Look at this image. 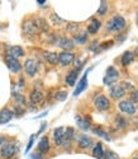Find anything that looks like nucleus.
<instances>
[{"label":"nucleus","instance_id":"1","mask_svg":"<svg viewBox=\"0 0 138 159\" xmlns=\"http://www.w3.org/2000/svg\"><path fill=\"white\" fill-rule=\"evenodd\" d=\"M124 27H126V20H124L123 17H119V16L113 17V19H110L106 24V28L110 32H119Z\"/></svg>","mask_w":138,"mask_h":159},{"label":"nucleus","instance_id":"2","mask_svg":"<svg viewBox=\"0 0 138 159\" xmlns=\"http://www.w3.org/2000/svg\"><path fill=\"white\" fill-rule=\"evenodd\" d=\"M18 145L14 144V143H8V144H4L2 150H0V153H2V157L4 159H8V158H11L13 155H15L18 153Z\"/></svg>","mask_w":138,"mask_h":159},{"label":"nucleus","instance_id":"3","mask_svg":"<svg viewBox=\"0 0 138 159\" xmlns=\"http://www.w3.org/2000/svg\"><path fill=\"white\" fill-rule=\"evenodd\" d=\"M118 78H119L118 70L114 68V66H109V68L106 69V75L104 78V83L106 85H112Z\"/></svg>","mask_w":138,"mask_h":159},{"label":"nucleus","instance_id":"4","mask_svg":"<svg viewBox=\"0 0 138 159\" xmlns=\"http://www.w3.org/2000/svg\"><path fill=\"white\" fill-rule=\"evenodd\" d=\"M94 104H95V107L98 108L99 111H106L110 107V102H109V99L105 96L96 97L95 101H94Z\"/></svg>","mask_w":138,"mask_h":159},{"label":"nucleus","instance_id":"5","mask_svg":"<svg viewBox=\"0 0 138 159\" xmlns=\"http://www.w3.org/2000/svg\"><path fill=\"white\" fill-rule=\"evenodd\" d=\"M74 59H75V56L70 51H62L61 54H58V62L61 65H63V66L70 65L74 61Z\"/></svg>","mask_w":138,"mask_h":159},{"label":"nucleus","instance_id":"6","mask_svg":"<svg viewBox=\"0 0 138 159\" xmlns=\"http://www.w3.org/2000/svg\"><path fill=\"white\" fill-rule=\"evenodd\" d=\"M5 62H6V65H8V68L13 71V73H18L19 70H20V62L18 61V59H15V57H13V56H10V55H6L5 56Z\"/></svg>","mask_w":138,"mask_h":159},{"label":"nucleus","instance_id":"7","mask_svg":"<svg viewBox=\"0 0 138 159\" xmlns=\"http://www.w3.org/2000/svg\"><path fill=\"white\" fill-rule=\"evenodd\" d=\"M119 110L127 115H134V112H136V107H134L133 102H131V101H122L119 103Z\"/></svg>","mask_w":138,"mask_h":159},{"label":"nucleus","instance_id":"8","mask_svg":"<svg viewBox=\"0 0 138 159\" xmlns=\"http://www.w3.org/2000/svg\"><path fill=\"white\" fill-rule=\"evenodd\" d=\"M91 69H89L85 74H84V76H82L81 78V80L79 82V84L76 85V89L74 90V96L76 97V96H79L80 93H81V92H84L85 89H86V87H88V73L90 71Z\"/></svg>","mask_w":138,"mask_h":159},{"label":"nucleus","instance_id":"9","mask_svg":"<svg viewBox=\"0 0 138 159\" xmlns=\"http://www.w3.org/2000/svg\"><path fill=\"white\" fill-rule=\"evenodd\" d=\"M24 69H25L27 74L33 76L37 73V70H38V65H37V62L33 59H28V60L24 62Z\"/></svg>","mask_w":138,"mask_h":159},{"label":"nucleus","instance_id":"10","mask_svg":"<svg viewBox=\"0 0 138 159\" xmlns=\"http://www.w3.org/2000/svg\"><path fill=\"white\" fill-rule=\"evenodd\" d=\"M109 93L110 96H112L113 98L115 99H119V98H123L124 94H126V90H124L122 88V85H113V87H110V90H109Z\"/></svg>","mask_w":138,"mask_h":159},{"label":"nucleus","instance_id":"11","mask_svg":"<svg viewBox=\"0 0 138 159\" xmlns=\"http://www.w3.org/2000/svg\"><path fill=\"white\" fill-rule=\"evenodd\" d=\"M63 136H65V129L63 127H57L53 130V139H54V143L56 145H62L63 143Z\"/></svg>","mask_w":138,"mask_h":159},{"label":"nucleus","instance_id":"12","mask_svg":"<svg viewBox=\"0 0 138 159\" xmlns=\"http://www.w3.org/2000/svg\"><path fill=\"white\" fill-rule=\"evenodd\" d=\"M13 118V112L8 108H4L0 112V125H4V124H8L10 120Z\"/></svg>","mask_w":138,"mask_h":159},{"label":"nucleus","instance_id":"13","mask_svg":"<svg viewBox=\"0 0 138 159\" xmlns=\"http://www.w3.org/2000/svg\"><path fill=\"white\" fill-rule=\"evenodd\" d=\"M8 55L18 59V57H22V56L24 55V50H23L20 46H11V47L9 48V51H8Z\"/></svg>","mask_w":138,"mask_h":159},{"label":"nucleus","instance_id":"14","mask_svg":"<svg viewBox=\"0 0 138 159\" xmlns=\"http://www.w3.org/2000/svg\"><path fill=\"white\" fill-rule=\"evenodd\" d=\"M23 30H24V33L31 34V36L36 34V32L38 31L36 23H33V22H25L24 25H23Z\"/></svg>","mask_w":138,"mask_h":159},{"label":"nucleus","instance_id":"15","mask_svg":"<svg viewBox=\"0 0 138 159\" xmlns=\"http://www.w3.org/2000/svg\"><path fill=\"white\" fill-rule=\"evenodd\" d=\"M74 134H75L74 129H72V127H67V129L65 130V136H63V143H62V145L65 144V147H67V145L72 141Z\"/></svg>","mask_w":138,"mask_h":159},{"label":"nucleus","instance_id":"16","mask_svg":"<svg viewBox=\"0 0 138 159\" xmlns=\"http://www.w3.org/2000/svg\"><path fill=\"white\" fill-rule=\"evenodd\" d=\"M38 150L42 153V154H45V153H47V152L50 150V140H48L47 136H45V138L41 139V141H39V144H38Z\"/></svg>","mask_w":138,"mask_h":159},{"label":"nucleus","instance_id":"17","mask_svg":"<svg viewBox=\"0 0 138 159\" xmlns=\"http://www.w3.org/2000/svg\"><path fill=\"white\" fill-rule=\"evenodd\" d=\"M93 145V140L91 138L86 136V135H82L80 139H79V147L81 149H86V148H90Z\"/></svg>","mask_w":138,"mask_h":159},{"label":"nucleus","instance_id":"18","mask_svg":"<svg viewBox=\"0 0 138 159\" xmlns=\"http://www.w3.org/2000/svg\"><path fill=\"white\" fill-rule=\"evenodd\" d=\"M58 46L62 47L63 50L68 51V50H72L74 48V42L71 41V39H68V38H61L60 41H58Z\"/></svg>","mask_w":138,"mask_h":159},{"label":"nucleus","instance_id":"19","mask_svg":"<svg viewBox=\"0 0 138 159\" xmlns=\"http://www.w3.org/2000/svg\"><path fill=\"white\" fill-rule=\"evenodd\" d=\"M45 57L52 65H56L58 62V54L56 52H45Z\"/></svg>","mask_w":138,"mask_h":159},{"label":"nucleus","instance_id":"20","mask_svg":"<svg viewBox=\"0 0 138 159\" xmlns=\"http://www.w3.org/2000/svg\"><path fill=\"white\" fill-rule=\"evenodd\" d=\"M79 71L75 69V70H72V71H70V74H68L67 76H66V83L70 85V87H72V85H75V83H76V78H77V74Z\"/></svg>","mask_w":138,"mask_h":159},{"label":"nucleus","instance_id":"21","mask_svg":"<svg viewBox=\"0 0 138 159\" xmlns=\"http://www.w3.org/2000/svg\"><path fill=\"white\" fill-rule=\"evenodd\" d=\"M100 22L98 20V19H93L91 20V23L89 24V27H88V31H89V33H91V34H94V33H96L99 31V28H100Z\"/></svg>","mask_w":138,"mask_h":159},{"label":"nucleus","instance_id":"22","mask_svg":"<svg viewBox=\"0 0 138 159\" xmlns=\"http://www.w3.org/2000/svg\"><path fill=\"white\" fill-rule=\"evenodd\" d=\"M134 60V55L132 54L131 51H127V52H124L123 56H122V64L123 65H129L132 64Z\"/></svg>","mask_w":138,"mask_h":159},{"label":"nucleus","instance_id":"23","mask_svg":"<svg viewBox=\"0 0 138 159\" xmlns=\"http://www.w3.org/2000/svg\"><path fill=\"white\" fill-rule=\"evenodd\" d=\"M43 99V93L41 90H33L32 93H31V101L33 103H39V102H42Z\"/></svg>","mask_w":138,"mask_h":159},{"label":"nucleus","instance_id":"24","mask_svg":"<svg viewBox=\"0 0 138 159\" xmlns=\"http://www.w3.org/2000/svg\"><path fill=\"white\" fill-rule=\"evenodd\" d=\"M93 155L96 158V159H103L104 157V150H103V147H101V144L98 143L95 145V148L93 150Z\"/></svg>","mask_w":138,"mask_h":159},{"label":"nucleus","instance_id":"25","mask_svg":"<svg viewBox=\"0 0 138 159\" xmlns=\"http://www.w3.org/2000/svg\"><path fill=\"white\" fill-rule=\"evenodd\" d=\"M76 122H77V125H79V127L80 129H82V130H88L89 127H90V122L86 120V118H82V117H76Z\"/></svg>","mask_w":138,"mask_h":159},{"label":"nucleus","instance_id":"26","mask_svg":"<svg viewBox=\"0 0 138 159\" xmlns=\"http://www.w3.org/2000/svg\"><path fill=\"white\" fill-rule=\"evenodd\" d=\"M36 22H37V23H36L37 28H41L42 31H48V24H47V22H46L45 19H42V18H38Z\"/></svg>","mask_w":138,"mask_h":159},{"label":"nucleus","instance_id":"27","mask_svg":"<svg viewBox=\"0 0 138 159\" xmlns=\"http://www.w3.org/2000/svg\"><path fill=\"white\" fill-rule=\"evenodd\" d=\"M86 39H88V34H86V32H82V33H80V34H77V36H75V41L77 42V43H85L86 42Z\"/></svg>","mask_w":138,"mask_h":159},{"label":"nucleus","instance_id":"28","mask_svg":"<svg viewBox=\"0 0 138 159\" xmlns=\"http://www.w3.org/2000/svg\"><path fill=\"white\" fill-rule=\"evenodd\" d=\"M103 158L104 159H118V155L114 152H112V150H106L104 153V157Z\"/></svg>","mask_w":138,"mask_h":159},{"label":"nucleus","instance_id":"29","mask_svg":"<svg viewBox=\"0 0 138 159\" xmlns=\"http://www.w3.org/2000/svg\"><path fill=\"white\" fill-rule=\"evenodd\" d=\"M100 3L101 4H100V8L98 10V14L99 16H103V14H105L106 10H108V4H106V2H100Z\"/></svg>","mask_w":138,"mask_h":159},{"label":"nucleus","instance_id":"30","mask_svg":"<svg viewBox=\"0 0 138 159\" xmlns=\"http://www.w3.org/2000/svg\"><path fill=\"white\" fill-rule=\"evenodd\" d=\"M51 20H52L53 24H57V25H60V24L63 23V20H62L57 14H54V13H53V14H51Z\"/></svg>","mask_w":138,"mask_h":159},{"label":"nucleus","instance_id":"31","mask_svg":"<svg viewBox=\"0 0 138 159\" xmlns=\"http://www.w3.org/2000/svg\"><path fill=\"white\" fill-rule=\"evenodd\" d=\"M93 131L95 132V134H98L99 136H101V138H104V139L109 140V136H108V134H106V132H105V131H103L101 129H99V127H96V129H94Z\"/></svg>","mask_w":138,"mask_h":159},{"label":"nucleus","instance_id":"32","mask_svg":"<svg viewBox=\"0 0 138 159\" xmlns=\"http://www.w3.org/2000/svg\"><path fill=\"white\" fill-rule=\"evenodd\" d=\"M67 98V93L66 92H60V93L56 94V99L57 101H65Z\"/></svg>","mask_w":138,"mask_h":159},{"label":"nucleus","instance_id":"33","mask_svg":"<svg viewBox=\"0 0 138 159\" xmlns=\"http://www.w3.org/2000/svg\"><path fill=\"white\" fill-rule=\"evenodd\" d=\"M67 31L68 32H76L77 31V24L76 23H70L67 25Z\"/></svg>","mask_w":138,"mask_h":159},{"label":"nucleus","instance_id":"34","mask_svg":"<svg viewBox=\"0 0 138 159\" xmlns=\"http://www.w3.org/2000/svg\"><path fill=\"white\" fill-rule=\"evenodd\" d=\"M34 139H36V135H32V138L29 139V143H28V145H27V149H25V152H29V150H31V148L33 147Z\"/></svg>","mask_w":138,"mask_h":159},{"label":"nucleus","instance_id":"35","mask_svg":"<svg viewBox=\"0 0 138 159\" xmlns=\"http://www.w3.org/2000/svg\"><path fill=\"white\" fill-rule=\"evenodd\" d=\"M131 102H136V103H138V90H134L133 93L131 94Z\"/></svg>","mask_w":138,"mask_h":159},{"label":"nucleus","instance_id":"36","mask_svg":"<svg viewBox=\"0 0 138 159\" xmlns=\"http://www.w3.org/2000/svg\"><path fill=\"white\" fill-rule=\"evenodd\" d=\"M117 125H118L120 129H123V127H126V121H124L122 117H118V124H117Z\"/></svg>","mask_w":138,"mask_h":159},{"label":"nucleus","instance_id":"37","mask_svg":"<svg viewBox=\"0 0 138 159\" xmlns=\"http://www.w3.org/2000/svg\"><path fill=\"white\" fill-rule=\"evenodd\" d=\"M32 159H43L41 154H32Z\"/></svg>","mask_w":138,"mask_h":159},{"label":"nucleus","instance_id":"38","mask_svg":"<svg viewBox=\"0 0 138 159\" xmlns=\"http://www.w3.org/2000/svg\"><path fill=\"white\" fill-rule=\"evenodd\" d=\"M123 84H124V87H122L123 89H124V88H127V89H131V88H133V87H132L129 83H123Z\"/></svg>","mask_w":138,"mask_h":159},{"label":"nucleus","instance_id":"39","mask_svg":"<svg viewBox=\"0 0 138 159\" xmlns=\"http://www.w3.org/2000/svg\"><path fill=\"white\" fill-rule=\"evenodd\" d=\"M45 129H46V124H42V127L39 129V132H42V131H43Z\"/></svg>","mask_w":138,"mask_h":159},{"label":"nucleus","instance_id":"40","mask_svg":"<svg viewBox=\"0 0 138 159\" xmlns=\"http://www.w3.org/2000/svg\"><path fill=\"white\" fill-rule=\"evenodd\" d=\"M38 4H41V5H42V4H45L46 2H45V0H38V2H37Z\"/></svg>","mask_w":138,"mask_h":159},{"label":"nucleus","instance_id":"41","mask_svg":"<svg viewBox=\"0 0 138 159\" xmlns=\"http://www.w3.org/2000/svg\"><path fill=\"white\" fill-rule=\"evenodd\" d=\"M133 159H138V154H136V155L133 157Z\"/></svg>","mask_w":138,"mask_h":159}]
</instances>
